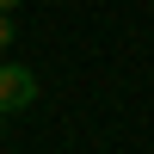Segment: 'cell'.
Listing matches in <instances>:
<instances>
[{"label": "cell", "mask_w": 154, "mask_h": 154, "mask_svg": "<svg viewBox=\"0 0 154 154\" xmlns=\"http://www.w3.org/2000/svg\"><path fill=\"white\" fill-rule=\"evenodd\" d=\"M12 31H19V25H12V12H0V49L12 43Z\"/></svg>", "instance_id": "7a4b0ae2"}, {"label": "cell", "mask_w": 154, "mask_h": 154, "mask_svg": "<svg viewBox=\"0 0 154 154\" xmlns=\"http://www.w3.org/2000/svg\"><path fill=\"white\" fill-rule=\"evenodd\" d=\"M19 6H25V0H0V12H19Z\"/></svg>", "instance_id": "3957f363"}, {"label": "cell", "mask_w": 154, "mask_h": 154, "mask_svg": "<svg viewBox=\"0 0 154 154\" xmlns=\"http://www.w3.org/2000/svg\"><path fill=\"white\" fill-rule=\"evenodd\" d=\"M0 123H6V111H0Z\"/></svg>", "instance_id": "277c9868"}, {"label": "cell", "mask_w": 154, "mask_h": 154, "mask_svg": "<svg viewBox=\"0 0 154 154\" xmlns=\"http://www.w3.org/2000/svg\"><path fill=\"white\" fill-rule=\"evenodd\" d=\"M37 93H43V86H37V74L25 68V62H0V111H31L37 105Z\"/></svg>", "instance_id": "6da1fadb"}, {"label": "cell", "mask_w": 154, "mask_h": 154, "mask_svg": "<svg viewBox=\"0 0 154 154\" xmlns=\"http://www.w3.org/2000/svg\"><path fill=\"white\" fill-rule=\"evenodd\" d=\"M148 6H154V0H148Z\"/></svg>", "instance_id": "5b68a950"}]
</instances>
